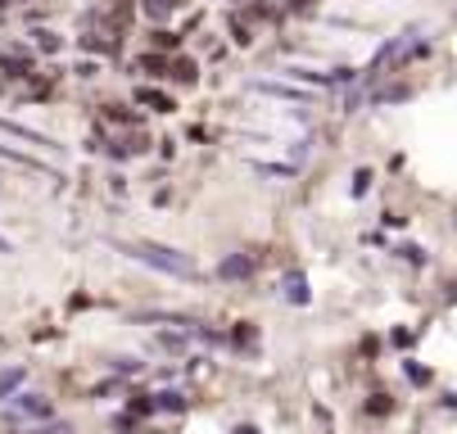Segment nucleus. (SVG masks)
<instances>
[{"label": "nucleus", "mask_w": 457, "mask_h": 434, "mask_svg": "<svg viewBox=\"0 0 457 434\" xmlns=\"http://www.w3.org/2000/svg\"><path fill=\"white\" fill-rule=\"evenodd\" d=\"M136 104H145V108H154V113H172V100H168L164 95V91H150V87H141V91H136Z\"/></svg>", "instance_id": "7"}, {"label": "nucleus", "mask_w": 457, "mask_h": 434, "mask_svg": "<svg viewBox=\"0 0 457 434\" xmlns=\"http://www.w3.org/2000/svg\"><path fill=\"white\" fill-rule=\"evenodd\" d=\"M154 45H159V50H172L177 36H172V32H154Z\"/></svg>", "instance_id": "21"}, {"label": "nucleus", "mask_w": 457, "mask_h": 434, "mask_svg": "<svg viewBox=\"0 0 457 434\" xmlns=\"http://www.w3.org/2000/svg\"><path fill=\"white\" fill-rule=\"evenodd\" d=\"M154 407H159V412H172V416H181L186 407H190V402H186L177 389H164V393H154Z\"/></svg>", "instance_id": "8"}, {"label": "nucleus", "mask_w": 457, "mask_h": 434, "mask_svg": "<svg viewBox=\"0 0 457 434\" xmlns=\"http://www.w3.org/2000/svg\"><path fill=\"white\" fill-rule=\"evenodd\" d=\"M367 181H371V172H367V168H358V176H353V195H362V190H367Z\"/></svg>", "instance_id": "20"}, {"label": "nucleus", "mask_w": 457, "mask_h": 434, "mask_svg": "<svg viewBox=\"0 0 457 434\" xmlns=\"http://www.w3.org/2000/svg\"><path fill=\"white\" fill-rule=\"evenodd\" d=\"M127 258H136V262H145V267H154V271H168V276H190L195 281L199 276V267H195V258L190 253H181V249H168V244H154V240H131V244H118Z\"/></svg>", "instance_id": "1"}, {"label": "nucleus", "mask_w": 457, "mask_h": 434, "mask_svg": "<svg viewBox=\"0 0 457 434\" xmlns=\"http://www.w3.org/2000/svg\"><path fill=\"white\" fill-rule=\"evenodd\" d=\"M0 131L5 136H14V141H27V145H41V150H59L50 136H41V131H32V127H23V122H10V118H0Z\"/></svg>", "instance_id": "4"}, {"label": "nucleus", "mask_w": 457, "mask_h": 434, "mask_svg": "<svg viewBox=\"0 0 457 434\" xmlns=\"http://www.w3.org/2000/svg\"><path fill=\"white\" fill-rule=\"evenodd\" d=\"M50 416H55V407L41 393H14L5 407V421H50Z\"/></svg>", "instance_id": "2"}, {"label": "nucleus", "mask_w": 457, "mask_h": 434, "mask_svg": "<svg viewBox=\"0 0 457 434\" xmlns=\"http://www.w3.org/2000/svg\"><path fill=\"white\" fill-rule=\"evenodd\" d=\"M32 36H36V50H45V54L59 50V36L55 32H45V27H41V32H32Z\"/></svg>", "instance_id": "17"}, {"label": "nucleus", "mask_w": 457, "mask_h": 434, "mask_svg": "<svg viewBox=\"0 0 457 434\" xmlns=\"http://www.w3.org/2000/svg\"><path fill=\"white\" fill-rule=\"evenodd\" d=\"M0 253H10V240H0Z\"/></svg>", "instance_id": "28"}, {"label": "nucleus", "mask_w": 457, "mask_h": 434, "mask_svg": "<svg viewBox=\"0 0 457 434\" xmlns=\"http://www.w3.org/2000/svg\"><path fill=\"white\" fill-rule=\"evenodd\" d=\"M236 434H258V430H254V425H236Z\"/></svg>", "instance_id": "27"}, {"label": "nucleus", "mask_w": 457, "mask_h": 434, "mask_svg": "<svg viewBox=\"0 0 457 434\" xmlns=\"http://www.w3.org/2000/svg\"><path fill=\"white\" fill-rule=\"evenodd\" d=\"M408 95H412V87H385V91L371 95V104H399V100H408Z\"/></svg>", "instance_id": "11"}, {"label": "nucleus", "mask_w": 457, "mask_h": 434, "mask_svg": "<svg viewBox=\"0 0 457 434\" xmlns=\"http://www.w3.org/2000/svg\"><path fill=\"white\" fill-rule=\"evenodd\" d=\"M390 407H394V402L385 398V393H376V398H367V407H362V412H367V416H385Z\"/></svg>", "instance_id": "15"}, {"label": "nucleus", "mask_w": 457, "mask_h": 434, "mask_svg": "<svg viewBox=\"0 0 457 434\" xmlns=\"http://www.w3.org/2000/svg\"><path fill=\"white\" fill-rule=\"evenodd\" d=\"M177 5H181V0H145V14H150V19H168Z\"/></svg>", "instance_id": "13"}, {"label": "nucleus", "mask_w": 457, "mask_h": 434, "mask_svg": "<svg viewBox=\"0 0 457 434\" xmlns=\"http://www.w3.org/2000/svg\"><path fill=\"white\" fill-rule=\"evenodd\" d=\"M82 50H96V54H113V50H118V41H104V36H96V32H91V36H82Z\"/></svg>", "instance_id": "12"}, {"label": "nucleus", "mask_w": 457, "mask_h": 434, "mask_svg": "<svg viewBox=\"0 0 457 434\" xmlns=\"http://www.w3.org/2000/svg\"><path fill=\"white\" fill-rule=\"evenodd\" d=\"M281 290H285V299H290V304H308V299H313V294H308V281H304V276H285Z\"/></svg>", "instance_id": "9"}, {"label": "nucleus", "mask_w": 457, "mask_h": 434, "mask_svg": "<svg viewBox=\"0 0 457 434\" xmlns=\"http://www.w3.org/2000/svg\"><path fill=\"white\" fill-rule=\"evenodd\" d=\"M0 159H10V163H19V168H32V172H50V168H45V163H36V159H27V154H19V150H5V145H0ZM55 176V172H50Z\"/></svg>", "instance_id": "10"}, {"label": "nucleus", "mask_w": 457, "mask_h": 434, "mask_svg": "<svg viewBox=\"0 0 457 434\" xmlns=\"http://www.w3.org/2000/svg\"><path fill=\"white\" fill-rule=\"evenodd\" d=\"M254 271H258V258H254V253H227V258L218 262L222 281H249Z\"/></svg>", "instance_id": "3"}, {"label": "nucleus", "mask_w": 457, "mask_h": 434, "mask_svg": "<svg viewBox=\"0 0 457 434\" xmlns=\"http://www.w3.org/2000/svg\"><path fill=\"white\" fill-rule=\"evenodd\" d=\"M109 367H113V376H136V371H141V362H136V358H113Z\"/></svg>", "instance_id": "16"}, {"label": "nucleus", "mask_w": 457, "mask_h": 434, "mask_svg": "<svg viewBox=\"0 0 457 434\" xmlns=\"http://www.w3.org/2000/svg\"><path fill=\"white\" fill-rule=\"evenodd\" d=\"M403 376L412 380V385H430V371H425V367H416V362H403Z\"/></svg>", "instance_id": "14"}, {"label": "nucleus", "mask_w": 457, "mask_h": 434, "mask_svg": "<svg viewBox=\"0 0 457 434\" xmlns=\"http://www.w3.org/2000/svg\"><path fill=\"white\" fill-rule=\"evenodd\" d=\"M263 176H294V168H285V163H254Z\"/></svg>", "instance_id": "18"}, {"label": "nucleus", "mask_w": 457, "mask_h": 434, "mask_svg": "<svg viewBox=\"0 0 457 434\" xmlns=\"http://www.w3.org/2000/svg\"><path fill=\"white\" fill-rule=\"evenodd\" d=\"M23 380H27V367H5V371H0V402L14 398Z\"/></svg>", "instance_id": "6"}, {"label": "nucleus", "mask_w": 457, "mask_h": 434, "mask_svg": "<svg viewBox=\"0 0 457 434\" xmlns=\"http://www.w3.org/2000/svg\"><path fill=\"white\" fill-rule=\"evenodd\" d=\"M141 68H145V73H154V77H159V73H164V59H141Z\"/></svg>", "instance_id": "23"}, {"label": "nucleus", "mask_w": 457, "mask_h": 434, "mask_svg": "<svg viewBox=\"0 0 457 434\" xmlns=\"http://www.w3.org/2000/svg\"><path fill=\"white\" fill-rule=\"evenodd\" d=\"M177 77H181V82H195V64H177Z\"/></svg>", "instance_id": "24"}, {"label": "nucleus", "mask_w": 457, "mask_h": 434, "mask_svg": "<svg viewBox=\"0 0 457 434\" xmlns=\"http://www.w3.org/2000/svg\"><path fill=\"white\" fill-rule=\"evenodd\" d=\"M290 5H294V10H313L317 0H290Z\"/></svg>", "instance_id": "25"}, {"label": "nucleus", "mask_w": 457, "mask_h": 434, "mask_svg": "<svg viewBox=\"0 0 457 434\" xmlns=\"http://www.w3.org/2000/svg\"><path fill=\"white\" fill-rule=\"evenodd\" d=\"M254 87H258L263 95H276V100H299V104H308V100H313V91H299V87H281V82H254Z\"/></svg>", "instance_id": "5"}, {"label": "nucleus", "mask_w": 457, "mask_h": 434, "mask_svg": "<svg viewBox=\"0 0 457 434\" xmlns=\"http://www.w3.org/2000/svg\"><path fill=\"white\" fill-rule=\"evenodd\" d=\"M444 407H453V412H457V393H444Z\"/></svg>", "instance_id": "26"}, {"label": "nucleus", "mask_w": 457, "mask_h": 434, "mask_svg": "<svg viewBox=\"0 0 457 434\" xmlns=\"http://www.w3.org/2000/svg\"><path fill=\"white\" fill-rule=\"evenodd\" d=\"M27 434H73L68 425H41V430H27Z\"/></svg>", "instance_id": "22"}, {"label": "nucleus", "mask_w": 457, "mask_h": 434, "mask_svg": "<svg viewBox=\"0 0 457 434\" xmlns=\"http://www.w3.org/2000/svg\"><path fill=\"white\" fill-rule=\"evenodd\" d=\"M231 344H240V348L254 344V321H240V326H236V335H231Z\"/></svg>", "instance_id": "19"}]
</instances>
